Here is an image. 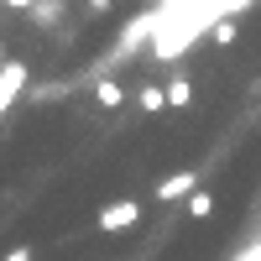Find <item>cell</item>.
<instances>
[{"label": "cell", "mask_w": 261, "mask_h": 261, "mask_svg": "<svg viewBox=\"0 0 261 261\" xmlns=\"http://www.w3.org/2000/svg\"><path fill=\"white\" fill-rule=\"evenodd\" d=\"M89 6H94V11H110V0H89Z\"/></svg>", "instance_id": "12"}, {"label": "cell", "mask_w": 261, "mask_h": 261, "mask_svg": "<svg viewBox=\"0 0 261 261\" xmlns=\"http://www.w3.org/2000/svg\"><path fill=\"white\" fill-rule=\"evenodd\" d=\"M193 188H199V167H183V172H167V178L157 183V204H178V199H188Z\"/></svg>", "instance_id": "3"}, {"label": "cell", "mask_w": 261, "mask_h": 261, "mask_svg": "<svg viewBox=\"0 0 261 261\" xmlns=\"http://www.w3.org/2000/svg\"><path fill=\"white\" fill-rule=\"evenodd\" d=\"M6 261H32V246H16V251H11Z\"/></svg>", "instance_id": "11"}, {"label": "cell", "mask_w": 261, "mask_h": 261, "mask_svg": "<svg viewBox=\"0 0 261 261\" xmlns=\"http://www.w3.org/2000/svg\"><path fill=\"white\" fill-rule=\"evenodd\" d=\"M209 214H214V193L209 188H193L188 193V220H209Z\"/></svg>", "instance_id": "7"}, {"label": "cell", "mask_w": 261, "mask_h": 261, "mask_svg": "<svg viewBox=\"0 0 261 261\" xmlns=\"http://www.w3.org/2000/svg\"><path fill=\"white\" fill-rule=\"evenodd\" d=\"M0 6H6V11H32L37 0H0Z\"/></svg>", "instance_id": "10"}, {"label": "cell", "mask_w": 261, "mask_h": 261, "mask_svg": "<svg viewBox=\"0 0 261 261\" xmlns=\"http://www.w3.org/2000/svg\"><path fill=\"white\" fill-rule=\"evenodd\" d=\"M27 84H32V68H27V63H16V58L0 63V115H11V105L27 94Z\"/></svg>", "instance_id": "1"}, {"label": "cell", "mask_w": 261, "mask_h": 261, "mask_svg": "<svg viewBox=\"0 0 261 261\" xmlns=\"http://www.w3.org/2000/svg\"><path fill=\"white\" fill-rule=\"evenodd\" d=\"M235 261H261V235H256V241H251V246H246L241 256H235Z\"/></svg>", "instance_id": "9"}, {"label": "cell", "mask_w": 261, "mask_h": 261, "mask_svg": "<svg viewBox=\"0 0 261 261\" xmlns=\"http://www.w3.org/2000/svg\"><path fill=\"white\" fill-rule=\"evenodd\" d=\"M136 220H141V204L136 199H110V204L99 209V230L105 235H120V230H130Z\"/></svg>", "instance_id": "2"}, {"label": "cell", "mask_w": 261, "mask_h": 261, "mask_svg": "<svg viewBox=\"0 0 261 261\" xmlns=\"http://www.w3.org/2000/svg\"><path fill=\"white\" fill-rule=\"evenodd\" d=\"M94 105H99V110H120V105H125L120 79H99V84H94Z\"/></svg>", "instance_id": "5"}, {"label": "cell", "mask_w": 261, "mask_h": 261, "mask_svg": "<svg viewBox=\"0 0 261 261\" xmlns=\"http://www.w3.org/2000/svg\"><path fill=\"white\" fill-rule=\"evenodd\" d=\"M193 105V84H188V73H172L167 79V110H188Z\"/></svg>", "instance_id": "4"}, {"label": "cell", "mask_w": 261, "mask_h": 261, "mask_svg": "<svg viewBox=\"0 0 261 261\" xmlns=\"http://www.w3.org/2000/svg\"><path fill=\"white\" fill-rule=\"evenodd\" d=\"M136 105H141L146 115H162L167 110V89H162V84H146V89L136 94Z\"/></svg>", "instance_id": "6"}, {"label": "cell", "mask_w": 261, "mask_h": 261, "mask_svg": "<svg viewBox=\"0 0 261 261\" xmlns=\"http://www.w3.org/2000/svg\"><path fill=\"white\" fill-rule=\"evenodd\" d=\"M209 32H214V42H220V47H230V42L241 37V27H235V16H220V21L209 27Z\"/></svg>", "instance_id": "8"}]
</instances>
